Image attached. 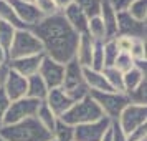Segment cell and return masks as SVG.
<instances>
[{"label":"cell","instance_id":"cell-29","mask_svg":"<svg viewBox=\"0 0 147 141\" xmlns=\"http://www.w3.org/2000/svg\"><path fill=\"white\" fill-rule=\"evenodd\" d=\"M127 14L137 22L147 20V0H134L132 3L127 7Z\"/></svg>","mask_w":147,"mask_h":141},{"label":"cell","instance_id":"cell-25","mask_svg":"<svg viewBox=\"0 0 147 141\" xmlns=\"http://www.w3.org/2000/svg\"><path fill=\"white\" fill-rule=\"evenodd\" d=\"M15 32L17 30L12 25H8L5 22H0V48L7 53V57L8 52H10V47H12V42H13Z\"/></svg>","mask_w":147,"mask_h":141},{"label":"cell","instance_id":"cell-11","mask_svg":"<svg viewBox=\"0 0 147 141\" xmlns=\"http://www.w3.org/2000/svg\"><path fill=\"white\" fill-rule=\"evenodd\" d=\"M146 22L134 20L127 12H117V35L129 37L132 40H146Z\"/></svg>","mask_w":147,"mask_h":141},{"label":"cell","instance_id":"cell-27","mask_svg":"<svg viewBox=\"0 0 147 141\" xmlns=\"http://www.w3.org/2000/svg\"><path fill=\"white\" fill-rule=\"evenodd\" d=\"M73 138H74V126H69V125L63 123L58 118L55 131H53V140L55 141H73Z\"/></svg>","mask_w":147,"mask_h":141},{"label":"cell","instance_id":"cell-10","mask_svg":"<svg viewBox=\"0 0 147 141\" xmlns=\"http://www.w3.org/2000/svg\"><path fill=\"white\" fill-rule=\"evenodd\" d=\"M38 75L41 80L45 81L48 90H55V88H61L63 85V76H65V65H61L58 61L51 60L48 57H43L41 65L38 68Z\"/></svg>","mask_w":147,"mask_h":141},{"label":"cell","instance_id":"cell-32","mask_svg":"<svg viewBox=\"0 0 147 141\" xmlns=\"http://www.w3.org/2000/svg\"><path fill=\"white\" fill-rule=\"evenodd\" d=\"M91 70L94 72H102L104 70V52H102V43L96 42L93 50V58H91Z\"/></svg>","mask_w":147,"mask_h":141},{"label":"cell","instance_id":"cell-28","mask_svg":"<svg viewBox=\"0 0 147 141\" xmlns=\"http://www.w3.org/2000/svg\"><path fill=\"white\" fill-rule=\"evenodd\" d=\"M74 3L83 10V14L89 18L99 17L101 12V0H74Z\"/></svg>","mask_w":147,"mask_h":141},{"label":"cell","instance_id":"cell-2","mask_svg":"<svg viewBox=\"0 0 147 141\" xmlns=\"http://www.w3.org/2000/svg\"><path fill=\"white\" fill-rule=\"evenodd\" d=\"M0 138L3 141H50L53 140V134L45 129L33 116L15 125L2 126Z\"/></svg>","mask_w":147,"mask_h":141},{"label":"cell","instance_id":"cell-7","mask_svg":"<svg viewBox=\"0 0 147 141\" xmlns=\"http://www.w3.org/2000/svg\"><path fill=\"white\" fill-rule=\"evenodd\" d=\"M40 103L41 101H36L33 98H28V96L10 101V105L7 108V113H5V118H3V126L15 125V123H20L23 120L33 118L36 114V110L40 106Z\"/></svg>","mask_w":147,"mask_h":141},{"label":"cell","instance_id":"cell-36","mask_svg":"<svg viewBox=\"0 0 147 141\" xmlns=\"http://www.w3.org/2000/svg\"><path fill=\"white\" fill-rule=\"evenodd\" d=\"M132 38H129V37H122V35H117L116 38H114V45L117 48V52L119 53H129L131 52V47H132Z\"/></svg>","mask_w":147,"mask_h":141},{"label":"cell","instance_id":"cell-23","mask_svg":"<svg viewBox=\"0 0 147 141\" xmlns=\"http://www.w3.org/2000/svg\"><path fill=\"white\" fill-rule=\"evenodd\" d=\"M146 80V75L139 72L137 68L134 67L132 70H129L127 73L122 75V83H124V93H129V91H132L136 88L139 87L142 81Z\"/></svg>","mask_w":147,"mask_h":141},{"label":"cell","instance_id":"cell-43","mask_svg":"<svg viewBox=\"0 0 147 141\" xmlns=\"http://www.w3.org/2000/svg\"><path fill=\"white\" fill-rule=\"evenodd\" d=\"M8 63V57H7V53L0 48V67H5Z\"/></svg>","mask_w":147,"mask_h":141},{"label":"cell","instance_id":"cell-44","mask_svg":"<svg viewBox=\"0 0 147 141\" xmlns=\"http://www.w3.org/2000/svg\"><path fill=\"white\" fill-rule=\"evenodd\" d=\"M22 2H27V3H35V0H22Z\"/></svg>","mask_w":147,"mask_h":141},{"label":"cell","instance_id":"cell-42","mask_svg":"<svg viewBox=\"0 0 147 141\" xmlns=\"http://www.w3.org/2000/svg\"><path fill=\"white\" fill-rule=\"evenodd\" d=\"M8 73V67H0V90H3V83H5V78H7Z\"/></svg>","mask_w":147,"mask_h":141},{"label":"cell","instance_id":"cell-20","mask_svg":"<svg viewBox=\"0 0 147 141\" xmlns=\"http://www.w3.org/2000/svg\"><path fill=\"white\" fill-rule=\"evenodd\" d=\"M48 87L45 85V81L41 80V76L38 73L32 75L27 78V96L33 98L36 101H45L48 95Z\"/></svg>","mask_w":147,"mask_h":141},{"label":"cell","instance_id":"cell-34","mask_svg":"<svg viewBox=\"0 0 147 141\" xmlns=\"http://www.w3.org/2000/svg\"><path fill=\"white\" fill-rule=\"evenodd\" d=\"M114 70H117L119 73H127L129 70L134 68V60L129 57V53H119L117 58L114 60V65H113Z\"/></svg>","mask_w":147,"mask_h":141},{"label":"cell","instance_id":"cell-4","mask_svg":"<svg viewBox=\"0 0 147 141\" xmlns=\"http://www.w3.org/2000/svg\"><path fill=\"white\" fill-rule=\"evenodd\" d=\"M61 90L73 101H80L89 95V90H88L86 83H84V76H83V67L74 58L65 65V76H63Z\"/></svg>","mask_w":147,"mask_h":141},{"label":"cell","instance_id":"cell-18","mask_svg":"<svg viewBox=\"0 0 147 141\" xmlns=\"http://www.w3.org/2000/svg\"><path fill=\"white\" fill-rule=\"evenodd\" d=\"M94 43L96 42L88 33L80 35V38H78V47H76L74 60L78 61L83 68H91V58H93Z\"/></svg>","mask_w":147,"mask_h":141},{"label":"cell","instance_id":"cell-45","mask_svg":"<svg viewBox=\"0 0 147 141\" xmlns=\"http://www.w3.org/2000/svg\"><path fill=\"white\" fill-rule=\"evenodd\" d=\"M0 141H3V140H2V138H0Z\"/></svg>","mask_w":147,"mask_h":141},{"label":"cell","instance_id":"cell-26","mask_svg":"<svg viewBox=\"0 0 147 141\" xmlns=\"http://www.w3.org/2000/svg\"><path fill=\"white\" fill-rule=\"evenodd\" d=\"M102 75H104L106 81L109 83V87L113 88L114 91H117V93H124L122 73H119L117 70H114L113 67H109V68H104V70H102Z\"/></svg>","mask_w":147,"mask_h":141},{"label":"cell","instance_id":"cell-33","mask_svg":"<svg viewBox=\"0 0 147 141\" xmlns=\"http://www.w3.org/2000/svg\"><path fill=\"white\" fill-rule=\"evenodd\" d=\"M35 7L38 8L41 17H51V15L60 14L58 7L55 5V0H35Z\"/></svg>","mask_w":147,"mask_h":141},{"label":"cell","instance_id":"cell-30","mask_svg":"<svg viewBox=\"0 0 147 141\" xmlns=\"http://www.w3.org/2000/svg\"><path fill=\"white\" fill-rule=\"evenodd\" d=\"M127 98L131 101V105H139V106H147V80H144L139 87L129 91Z\"/></svg>","mask_w":147,"mask_h":141},{"label":"cell","instance_id":"cell-5","mask_svg":"<svg viewBox=\"0 0 147 141\" xmlns=\"http://www.w3.org/2000/svg\"><path fill=\"white\" fill-rule=\"evenodd\" d=\"M40 53H43V45L28 28L15 32L13 42H12L10 52H8V61L17 60V58H25V57H33V55H40Z\"/></svg>","mask_w":147,"mask_h":141},{"label":"cell","instance_id":"cell-13","mask_svg":"<svg viewBox=\"0 0 147 141\" xmlns=\"http://www.w3.org/2000/svg\"><path fill=\"white\" fill-rule=\"evenodd\" d=\"M3 91L10 101L20 100L23 96H27V78L8 68L7 78L3 83Z\"/></svg>","mask_w":147,"mask_h":141},{"label":"cell","instance_id":"cell-6","mask_svg":"<svg viewBox=\"0 0 147 141\" xmlns=\"http://www.w3.org/2000/svg\"><path fill=\"white\" fill-rule=\"evenodd\" d=\"M91 98H93L98 106L101 108L102 114L107 120L116 121L119 118L121 111L131 105V101L127 98L126 93H117V91H107V93H101V91H89Z\"/></svg>","mask_w":147,"mask_h":141},{"label":"cell","instance_id":"cell-3","mask_svg":"<svg viewBox=\"0 0 147 141\" xmlns=\"http://www.w3.org/2000/svg\"><path fill=\"white\" fill-rule=\"evenodd\" d=\"M102 116L104 114L101 111V108L98 106V103L91 98V95H88L83 100L76 101L63 116H60V120L69 126H80V125L98 121Z\"/></svg>","mask_w":147,"mask_h":141},{"label":"cell","instance_id":"cell-8","mask_svg":"<svg viewBox=\"0 0 147 141\" xmlns=\"http://www.w3.org/2000/svg\"><path fill=\"white\" fill-rule=\"evenodd\" d=\"M117 125L121 129L127 134H131L134 129L147 123V106H139V105H127L122 111H121L119 118H117Z\"/></svg>","mask_w":147,"mask_h":141},{"label":"cell","instance_id":"cell-46","mask_svg":"<svg viewBox=\"0 0 147 141\" xmlns=\"http://www.w3.org/2000/svg\"><path fill=\"white\" fill-rule=\"evenodd\" d=\"M50 141H55V140H50Z\"/></svg>","mask_w":147,"mask_h":141},{"label":"cell","instance_id":"cell-16","mask_svg":"<svg viewBox=\"0 0 147 141\" xmlns=\"http://www.w3.org/2000/svg\"><path fill=\"white\" fill-rule=\"evenodd\" d=\"M99 18L104 23L106 40H114L117 37V12L113 8L109 0H101Z\"/></svg>","mask_w":147,"mask_h":141},{"label":"cell","instance_id":"cell-38","mask_svg":"<svg viewBox=\"0 0 147 141\" xmlns=\"http://www.w3.org/2000/svg\"><path fill=\"white\" fill-rule=\"evenodd\" d=\"M147 140V123L134 129L131 134H127V141H146Z\"/></svg>","mask_w":147,"mask_h":141},{"label":"cell","instance_id":"cell-39","mask_svg":"<svg viewBox=\"0 0 147 141\" xmlns=\"http://www.w3.org/2000/svg\"><path fill=\"white\" fill-rule=\"evenodd\" d=\"M8 105H10V100L7 98V95H5L3 90H0V128L3 126V118H5Z\"/></svg>","mask_w":147,"mask_h":141},{"label":"cell","instance_id":"cell-47","mask_svg":"<svg viewBox=\"0 0 147 141\" xmlns=\"http://www.w3.org/2000/svg\"><path fill=\"white\" fill-rule=\"evenodd\" d=\"M146 141H147V140H146Z\"/></svg>","mask_w":147,"mask_h":141},{"label":"cell","instance_id":"cell-40","mask_svg":"<svg viewBox=\"0 0 147 141\" xmlns=\"http://www.w3.org/2000/svg\"><path fill=\"white\" fill-rule=\"evenodd\" d=\"M109 2H111V5H113V8L116 12H126L127 7L132 3L134 0H109Z\"/></svg>","mask_w":147,"mask_h":141},{"label":"cell","instance_id":"cell-1","mask_svg":"<svg viewBox=\"0 0 147 141\" xmlns=\"http://www.w3.org/2000/svg\"><path fill=\"white\" fill-rule=\"evenodd\" d=\"M28 30L41 42L45 57L61 65H66L74 58L80 35L69 27L61 12L41 18L36 25L30 27Z\"/></svg>","mask_w":147,"mask_h":141},{"label":"cell","instance_id":"cell-22","mask_svg":"<svg viewBox=\"0 0 147 141\" xmlns=\"http://www.w3.org/2000/svg\"><path fill=\"white\" fill-rule=\"evenodd\" d=\"M0 22H5L8 25H12L15 30H23V28H27L20 20H18V17L15 15L12 5L8 3V0H0Z\"/></svg>","mask_w":147,"mask_h":141},{"label":"cell","instance_id":"cell-19","mask_svg":"<svg viewBox=\"0 0 147 141\" xmlns=\"http://www.w3.org/2000/svg\"><path fill=\"white\" fill-rule=\"evenodd\" d=\"M83 76H84V83H86L89 91H101V93L114 91L106 81L102 72H94L91 68H83Z\"/></svg>","mask_w":147,"mask_h":141},{"label":"cell","instance_id":"cell-17","mask_svg":"<svg viewBox=\"0 0 147 141\" xmlns=\"http://www.w3.org/2000/svg\"><path fill=\"white\" fill-rule=\"evenodd\" d=\"M61 14L65 17V20L69 23V27L73 28L78 35L88 33V17L83 14V10H81L76 3H71V5L66 7Z\"/></svg>","mask_w":147,"mask_h":141},{"label":"cell","instance_id":"cell-21","mask_svg":"<svg viewBox=\"0 0 147 141\" xmlns=\"http://www.w3.org/2000/svg\"><path fill=\"white\" fill-rule=\"evenodd\" d=\"M35 118L38 120V123H40V125L45 128V129H48L50 133L53 134L58 118H56V116L53 114V111L48 108V105L45 103V101H41V103H40V106H38V110H36V114H35Z\"/></svg>","mask_w":147,"mask_h":141},{"label":"cell","instance_id":"cell-41","mask_svg":"<svg viewBox=\"0 0 147 141\" xmlns=\"http://www.w3.org/2000/svg\"><path fill=\"white\" fill-rule=\"evenodd\" d=\"M71 3H74V0H55V5L58 7L60 12H63L66 7H69Z\"/></svg>","mask_w":147,"mask_h":141},{"label":"cell","instance_id":"cell-24","mask_svg":"<svg viewBox=\"0 0 147 141\" xmlns=\"http://www.w3.org/2000/svg\"><path fill=\"white\" fill-rule=\"evenodd\" d=\"M88 35L93 38L94 42L104 43L106 42V30H104V23L99 17H94L88 20Z\"/></svg>","mask_w":147,"mask_h":141},{"label":"cell","instance_id":"cell-31","mask_svg":"<svg viewBox=\"0 0 147 141\" xmlns=\"http://www.w3.org/2000/svg\"><path fill=\"white\" fill-rule=\"evenodd\" d=\"M102 52H104V68H109L114 65V60L117 58V48L114 45V40H106L102 43Z\"/></svg>","mask_w":147,"mask_h":141},{"label":"cell","instance_id":"cell-35","mask_svg":"<svg viewBox=\"0 0 147 141\" xmlns=\"http://www.w3.org/2000/svg\"><path fill=\"white\" fill-rule=\"evenodd\" d=\"M129 57L134 61H146V40H134Z\"/></svg>","mask_w":147,"mask_h":141},{"label":"cell","instance_id":"cell-14","mask_svg":"<svg viewBox=\"0 0 147 141\" xmlns=\"http://www.w3.org/2000/svg\"><path fill=\"white\" fill-rule=\"evenodd\" d=\"M45 103L48 105V108L53 111V114L56 118H60L66 113L69 108L73 106L76 101H73L69 96H68L61 88H55V90H50L47 95V100Z\"/></svg>","mask_w":147,"mask_h":141},{"label":"cell","instance_id":"cell-9","mask_svg":"<svg viewBox=\"0 0 147 141\" xmlns=\"http://www.w3.org/2000/svg\"><path fill=\"white\" fill-rule=\"evenodd\" d=\"M111 126V120L102 116L101 120L74 126V138L73 141H101L102 136Z\"/></svg>","mask_w":147,"mask_h":141},{"label":"cell","instance_id":"cell-12","mask_svg":"<svg viewBox=\"0 0 147 141\" xmlns=\"http://www.w3.org/2000/svg\"><path fill=\"white\" fill-rule=\"evenodd\" d=\"M8 3L12 5L15 15L18 17V20L27 28L36 25L43 18L41 14L38 12V8L35 7V3H27V2H22V0H8Z\"/></svg>","mask_w":147,"mask_h":141},{"label":"cell","instance_id":"cell-37","mask_svg":"<svg viewBox=\"0 0 147 141\" xmlns=\"http://www.w3.org/2000/svg\"><path fill=\"white\" fill-rule=\"evenodd\" d=\"M109 133H111V141H127L126 133L121 129V126L117 125V121H111Z\"/></svg>","mask_w":147,"mask_h":141},{"label":"cell","instance_id":"cell-15","mask_svg":"<svg viewBox=\"0 0 147 141\" xmlns=\"http://www.w3.org/2000/svg\"><path fill=\"white\" fill-rule=\"evenodd\" d=\"M45 53L40 55H33V57H25V58H17V60H10L7 63V67L10 70H13L15 73L22 75V76H32V75L38 73V68L41 65V60H43Z\"/></svg>","mask_w":147,"mask_h":141}]
</instances>
